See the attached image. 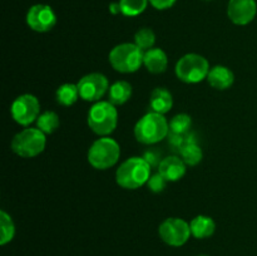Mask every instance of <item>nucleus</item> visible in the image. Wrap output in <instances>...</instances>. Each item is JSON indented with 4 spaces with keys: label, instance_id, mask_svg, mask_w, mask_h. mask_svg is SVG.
<instances>
[{
    "label": "nucleus",
    "instance_id": "nucleus-3",
    "mask_svg": "<svg viewBox=\"0 0 257 256\" xmlns=\"http://www.w3.org/2000/svg\"><path fill=\"white\" fill-rule=\"evenodd\" d=\"M88 125L98 136L107 137L118 124V112L114 104L108 100H99L90 107L88 112Z\"/></svg>",
    "mask_w": 257,
    "mask_h": 256
},
{
    "label": "nucleus",
    "instance_id": "nucleus-5",
    "mask_svg": "<svg viewBox=\"0 0 257 256\" xmlns=\"http://www.w3.org/2000/svg\"><path fill=\"white\" fill-rule=\"evenodd\" d=\"M145 53L133 43H122L110 50L109 63L117 72L133 73L137 72L143 64Z\"/></svg>",
    "mask_w": 257,
    "mask_h": 256
},
{
    "label": "nucleus",
    "instance_id": "nucleus-10",
    "mask_svg": "<svg viewBox=\"0 0 257 256\" xmlns=\"http://www.w3.org/2000/svg\"><path fill=\"white\" fill-rule=\"evenodd\" d=\"M79 95L87 102H99L100 98L109 90V82L102 73H89L77 83Z\"/></svg>",
    "mask_w": 257,
    "mask_h": 256
},
{
    "label": "nucleus",
    "instance_id": "nucleus-16",
    "mask_svg": "<svg viewBox=\"0 0 257 256\" xmlns=\"http://www.w3.org/2000/svg\"><path fill=\"white\" fill-rule=\"evenodd\" d=\"M150 104L151 108H152V112L165 114V113L170 112L173 105L172 94L166 88H155L152 90V93H151Z\"/></svg>",
    "mask_w": 257,
    "mask_h": 256
},
{
    "label": "nucleus",
    "instance_id": "nucleus-9",
    "mask_svg": "<svg viewBox=\"0 0 257 256\" xmlns=\"http://www.w3.org/2000/svg\"><path fill=\"white\" fill-rule=\"evenodd\" d=\"M12 117L20 125H29L40 115V103L33 94H22L12 103Z\"/></svg>",
    "mask_w": 257,
    "mask_h": 256
},
{
    "label": "nucleus",
    "instance_id": "nucleus-7",
    "mask_svg": "<svg viewBox=\"0 0 257 256\" xmlns=\"http://www.w3.org/2000/svg\"><path fill=\"white\" fill-rule=\"evenodd\" d=\"M45 145V133H43L39 128H25L13 138L12 150L20 157L33 158L44 151Z\"/></svg>",
    "mask_w": 257,
    "mask_h": 256
},
{
    "label": "nucleus",
    "instance_id": "nucleus-11",
    "mask_svg": "<svg viewBox=\"0 0 257 256\" xmlns=\"http://www.w3.org/2000/svg\"><path fill=\"white\" fill-rule=\"evenodd\" d=\"M27 24L34 32H49L57 24V15L49 5L35 4L28 10Z\"/></svg>",
    "mask_w": 257,
    "mask_h": 256
},
{
    "label": "nucleus",
    "instance_id": "nucleus-24",
    "mask_svg": "<svg viewBox=\"0 0 257 256\" xmlns=\"http://www.w3.org/2000/svg\"><path fill=\"white\" fill-rule=\"evenodd\" d=\"M191 125H192V119H191L190 115L186 114V113H180L171 119L170 131L172 135L183 136L190 131Z\"/></svg>",
    "mask_w": 257,
    "mask_h": 256
},
{
    "label": "nucleus",
    "instance_id": "nucleus-15",
    "mask_svg": "<svg viewBox=\"0 0 257 256\" xmlns=\"http://www.w3.org/2000/svg\"><path fill=\"white\" fill-rule=\"evenodd\" d=\"M143 64L147 68L148 72L153 74H160L167 69L168 58L167 54L160 48H152L147 50L143 57Z\"/></svg>",
    "mask_w": 257,
    "mask_h": 256
},
{
    "label": "nucleus",
    "instance_id": "nucleus-27",
    "mask_svg": "<svg viewBox=\"0 0 257 256\" xmlns=\"http://www.w3.org/2000/svg\"><path fill=\"white\" fill-rule=\"evenodd\" d=\"M176 2H177V0H150L152 7L158 10L170 9V8H172L173 5H175Z\"/></svg>",
    "mask_w": 257,
    "mask_h": 256
},
{
    "label": "nucleus",
    "instance_id": "nucleus-28",
    "mask_svg": "<svg viewBox=\"0 0 257 256\" xmlns=\"http://www.w3.org/2000/svg\"><path fill=\"white\" fill-rule=\"evenodd\" d=\"M109 12L112 13L113 15H117V14H119V13H122L120 12L119 3H112V4L109 5Z\"/></svg>",
    "mask_w": 257,
    "mask_h": 256
},
{
    "label": "nucleus",
    "instance_id": "nucleus-1",
    "mask_svg": "<svg viewBox=\"0 0 257 256\" xmlns=\"http://www.w3.org/2000/svg\"><path fill=\"white\" fill-rule=\"evenodd\" d=\"M151 177V165L145 157H131L118 167L115 181L125 190H137L148 182Z\"/></svg>",
    "mask_w": 257,
    "mask_h": 256
},
{
    "label": "nucleus",
    "instance_id": "nucleus-29",
    "mask_svg": "<svg viewBox=\"0 0 257 256\" xmlns=\"http://www.w3.org/2000/svg\"><path fill=\"white\" fill-rule=\"evenodd\" d=\"M198 256H207V255H198Z\"/></svg>",
    "mask_w": 257,
    "mask_h": 256
},
{
    "label": "nucleus",
    "instance_id": "nucleus-18",
    "mask_svg": "<svg viewBox=\"0 0 257 256\" xmlns=\"http://www.w3.org/2000/svg\"><path fill=\"white\" fill-rule=\"evenodd\" d=\"M132 95V85L125 80H118L110 85L108 90L109 102L114 105H122Z\"/></svg>",
    "mask_w": 257,
    "mask_h": 256
},
{
    "label": "nucleus",
    "instance_id": "nucleus-14",
    "mask_svg": "<svg viewBox=\"0 0 257 256\" xmlns=\"http://www.w3.org/2000/svg\"><path fill=\"white\" fill-rule=\"evenodd\" d=\"M207 80L211 87H213L215 89L225 90L233 84L235 75H233L232 70L228 69L225 65H216L210 69Z\"/></svg>",
    "mask_w": 257,
    "mask_h": 256
},
{
    "label": "nucleus",
    "instance_id": "nucleus-2",
    "mask_svg": "<svg viewBox=\"0 0 257 256\" xmlns=\"http://www.w3.org/2000/svg\"><path fill=\"white\" fill-rule=\"evenodd\" d=\"M170 123L161 113L150 112L143 115L135 125L136 140L143 145H156L167 137Z\"/></svg>",
    "mask_w": 257,
    "mask_h": 256
},
{
    "label": "nucleus",
    "instance_id": "nucleus-21",
    "mask_svg": "<svg viewBox=\"0 0 257 256\" xmlns=\"http://www.w3.org/2000/svg\"><path fill=\"white\" fill-rule=\"evenodd\" d=\"M59 115L55 112H52V110L43 112L37 119V128H39L45 135H50V133L55 132L58 127H59Z\"/></svg>",
    "mask_w": 257,
    "mask_h": 256
},
{
    "label": "nucleus",
    "instance_id": "nucleus-23",
    "mask_svg": "<svg viewBox=\"0 0 257 256\" xmlns=\"http://www.w3.org/2000/svg\"><path fill=\"white\" fill-rule=\"evenodd\" d=\"M150 0H119L120 12L125 17H137L147 8Z\"/></svg>",
    "mask_w": 257,
    "mask_h": 256
},
{
    "label": "nucleus",
    "instance_id": "nucleus-19",
    "mask_svg": "<svg viewBox=\"0 0 257 256\" xmlns=\"http://www.w3.org/2000/svg\"><path fill=\"white\" fill-rule=\"evenodd\" d=\"M55 98H57V102L64 107L73 105L77 102L78 98H80L78 85L73 84V83H64L57 89Z\"/></svg>",
    "mask_w": 257,
    "mask_h": 256
},
{
    "label": "nucleus",
    "instance_id": "nucleus-25",
    "mask_svg": "<svg viewBox=\"0 0 257 256\" xmlns=\"http://www.w3.org/2000/svg\"><path fill=\"white\" fill-rule=\"evenodd\" d=\"M156 43V35L155 32L150 28H142L138 30L135 35V44L137 45L140 49L142 50H150L152 49L153 45Z\"/></svg>",
    "mask_w": 257,
    "mask_h": 256
},
{
    "label": "nucleus",
    "instance_id": "nucleus-20",
    "mask_svg": "<svg viewBox=\"0 0 257 256\" xmlns=\"http://www.w3.org/2000/svg\"><path fill=\"white\" fill-rule=\"evenodd\" d=\"M180 151L183 162L188 166L198 165L203 157L202 150H201L200 146L195 142H191V141H187Z\"/></svg>",
    "mask_w": 257,
    "mask_h": 256
},
{
    "label": "nucleus",
    "instance_id": "nucleus-6",
    "mask_svg": "<svg viewBox=\"0 0 257 256\" xmlns=\"http://www.w3.org/2000/svg\"><path fill=\"white\" fill-rule=\"evenodd\" d=\"M175 70L178 79L187 84H196L202 82L203 79H207L210 64L202 55L188 53L178 60Z\"/></svg>",
    "mask_w": 257,
    "mask_h": 256
},
{
    "label": "nucleus",
    "instance_id": "nucleus-26",
    "mask_svg": "<svg viewBox=\"0 0 257 256\" xmlns=\"http://www.w3.org/2000/svg\"><path fill=\"white\" fill-rule=\"evenodd\" d=\"M147 185H148V188H150L152 192L160 193L162 192V191L166 188V186H167V180H166L160 172H157L155 173V175L151 176Z\"/></svg>",
    "mask_w": 257,
    "mask_h": 256
},
{
    "label": "nucleus",
    "instance_id": "nucleus-17",
    "mask_svg": "<svg viewBox=\"0 0 257 256\" xmlns=\"http://www.w3.org/2000/svg\"><path fill=\"white\" fill-rule=\"evenodd\" d=\"M191 233L195 236L196 238H207L213 235L216 230V223L213 218L210 216L200 215L196 216L190 223Z\"/></svg>",
    "mask_w": 257,
    "mask_h": 256
},
{
    "label": "nucleus",
    "instance_id": "nucleus-22",
    "mask_svg": "<svg viewBox=\"0 0 257 256\" xmlns=\"http://www.w3.org/2000/svg\"><path fill=\"white\" fill-rule=\"evenodd\" d=\"M0 227H2V236H0V243L7 245L8 242L14 238L15 225L13 222L10 215H8L4 210L0 211Z\"/></svg>",
    "mask_w": 257,
    "mask_h": 256
},
{
    "label": "nucleus",
    "instance_id": "nucleus-13",
    "mask_svg": "<svg viewBox=\"0 0 257 256\" xmlns=\"http://www.w3.org/2000/svg\"><path fill=\"white\" fill-rule=\"evenodd\" d=\"M158 172L167 180V182H176L186 173V163L177 156H168L158 165Z\"/></svg>",
    "mask_w": 257,
    "mask_h": 256
},
{
    "label": "nucleus",
    "instance_id": "nucleus-8",
    "mask_svg": "<svg viewBox=\"0 0 257 256\" xmlns=\"http://www.w3.org/2000/svg\"><path fill=\"white\" fill-rule=\"evenodd\" d=\"M161 238L167 245L180 247L188 241L191 233L190 223L178 217H170L163 221L158 228Z\"/></svg>",
    "mask_w": 257,
    "mask_h": 256
},
{
    "label": "nucleus",
    "instance_id": "nucleus-12",
    "mask_svg": "<svg viewBox=\"0 0 257 256\" xmlns=\"http://www.w3.org/2000/svg\"><path fill=\"white\" fill-rule=\"evenodd\" d=\"M257 5L255 0H230L227 15L236 25H247L255 19Z\"/></svg>",
    "mask_w": 257,
    "mask_h": 256
},
{
    "label": "nucleus",
    "instance_id": "nucleus-4",
    "mask_svg": "<svg viewBox=\"0 0 257 256\" xmlns=\"http://www.w3.org/2000/svg\"><path fill=\"white\" fill-rule=\"evenodd\" d=\"M119 156L120 147L118 142L107 136L93 142L88 151V162L95 170H108L118 162Z\"/></svg>",
    "mask_w": 257,
    "mask_h": 256
}]
</instances>
